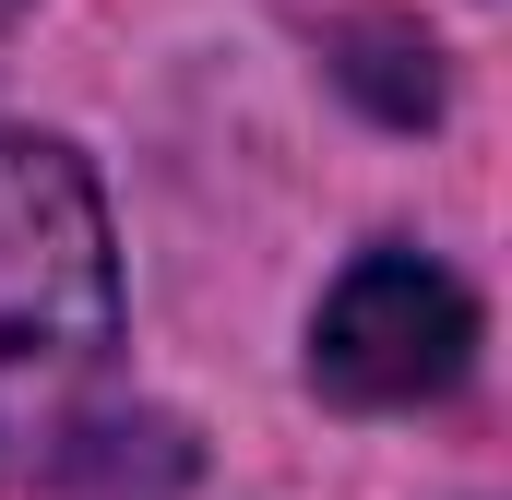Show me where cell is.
Listing matches in <instances>:
<instances>
[{
  "label": "cell",
  "instance_id": "obj_1",
  "mask_svg": "<svg viewBox=\"0 0 512 500\" xmlns=\"http://www.w3.org/2000/svg\"><path fill=\"white\" fill-rule=\"evenodd\" d=\"M120 334L108 203L60 143H0V477H48Z\"/></svg>",
  "mask_w": 512,
  "mask_h": 500
},
{
  "label": "cell",
  "instance_id": "obj_2",
  "mask_svg": "<svg viewBox=\"0 0 512 500\" xmlns=\"http://www.w3.org/2000/svg\"><path fill=\"white\" fill-rule=\"evenodd\" d=\"M477 370V298L417 262V250H370L334 298H322V334H310V381L334 405H429Z\"/></svg>",
  "mask_w": 512,
  "mask_h": 500
},
{
  "label": "cell",
  "instance_id": "obj_3",
  "mask_svg": "<svg viewBox=\"0 0 512 500\" xmlns=\"http://www.w3.org/2000/svg\"><path fill=\"white\" fill-rule=\"evenodd\" d=\"M334 48H346V84H358V96H382V120H429V108H441L429 36H405V24H382V12H358Z\"/></svg>",
  "mask_w": 512,
  "mask_h": 500
}]
</instances>
